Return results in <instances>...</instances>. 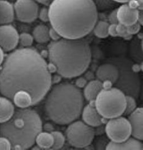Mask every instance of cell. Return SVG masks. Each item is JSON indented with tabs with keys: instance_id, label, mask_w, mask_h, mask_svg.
<instances>
[{
	"instance_id": "22",
	"label": "cell",
	"mask_w": 143,
	"mask_h": 150,
	"mask_svg": "<svg viewBox=\"0 0 143 150\" xmlns=\"http://www.w3.org/2000/svg\"><path fill=\"white\" fill-rule=\"evenodd\" d=\"M35 143L42 149H51L54 143V137L51 133L42 131L36 137Z\"/></svg>"
},
{
	"instance_id": "12",
	"label": "cell",
	"mask_w": 143,
	"mask_h": 150,
	"mask_svg": "<svg viewBox=\"0 0 143 150\" xmlns=\"http://www.w3.org/2000/svg\"><path fill=\"white\" fill-rule=\"evenodd\" d=\"M18 32L10 24L0 25V47L4 51L10 52L19 43Z\"/></svg>"
},
{
	"instance_id": "9",
	"label": "cell",
	"mask_w": 143,
	"mask_h": 150,
	"mask_svg": "<svg viewBox=\"0 0 143 150\" xmlns=\"http://www.w3.org/2000/svg\"><path fill=\"white\" fill-rule=\"evenodd\" d=\"M106 136L112 142H121L131 136V128L128 119L120 116L108 119L105 126Z\"/></svg>"
},
{
	"instance_id": "34",
	"label": "cell",
	"mask_w": 143,
	"mask_h": 150,
	"mask_svg": "<svg viewBox=\"0 0 143 150\" xmlns=\"http://www.w3.org/2000/svg\"><path fill=\"white\" fill-rule=\"evenodd\" d=\"M88 83V81L84 77H79L75 81V86L78 88H84Z\"/></svg>"
},
{
	"instance_id": "29",
	"label": "cell",
	"mask_w": 143,
	"mask_h": 150,
	"mask_svg": "<svg viewBox=\"0 0 143 150\" xmlns=\"http://www.w3.org/2000/svg\"><path fill=\"white\" fill-rule=\"evenodd\" d=\"M116 32L117 37H120L126 40H130L132 38V35H130L127 32L126 27L120 23L116 25Z\"/></svg>"
},
{
	"instance_id": "41",
	"label": "cell",
	"mask_w": 143,
	"mask_h": 150,
	"mask_svg": "<svg viewBox=\"0 0 143 150\" xmlns=\"http://www.w3.org/2000/svg\"><path fill=\"white\" fill-rule=\"evenodd\" d=\"M102 82L103 89H107L111 88L112 87L113 83L109 81H104Z\"/></svg>"
},
{
	"instance_id": "30",
	"label": "cell",
	"mask_w": 143,
	"mask_h": 150,
	"mask_svg": "<svg viewBox=\"0 0 143 150\" xmlns=\"http://www.w3.org/2000/svg\"><path fill=\"white\" fill-rule=\"evenodd\" d=\"M38 18L43 22H48L49 21V9L47 7H43L39 10Z\"/></svg>"
},
{
	"instance_id": "37",
	"label": "cell",
	"mask_w": 143,
	"mask_h": 150,
	"mask_svg": "<svg viewBox=\"0 0 143 150\" xmlns=\"http://www.w3.org/2000/svg\"><path fill=\"white\" fill-rule=\"evenodd\" d=\"M62 76L58 74H55L53 76L51 75V83L52 84H57L60 83L61 81Z\"/></svg>"
},
{
	"instance_id": "44",
	"label": "cell",
	"mask_w": 143,
	"mask_h": 150,
	"mask_svg": "<svg viewBox=\"0 0 143 150\" xmlns=\"http://www.w3.org/2000/svg\"><path fill=\"white\" fill-rule=\"evenodd\" d=\"M5 58V55L3 50L0 47V66L2 65L3 62L4 61Z\"/></svg>"
},
{
	"instance_id": "16",
	"label": "cell",
	"mask_w": 143,
	"mask_h": 150,
	"mask_svg": "<svg viewBox=\"0 0 143 150\" xmlns=\"http://www.w3.org/2000/svg\"><path fill=\"white\" fill-rule=\"evenodd\" d=\"M143 149V143L141 141L134 137H129L126 140L118 143L109 141L106 147V150H142Z\"/></svg>"
},
{
	"instance_id": "25",
	"label": "cell",
	"mask_w": 143,
	"mask_h": 150,
	"mask_svg": "<svg viewBox=\"0 0 143 150\" xmlns=\"http://www.w3.org/2000/svg\"><path fill=\"white\" fill-rule=\"evenodd\" d=\"M98 10L106 11L115 8L116 3L112 0H92Z\"/></svg>"
},
{
	"instance_id": "32",
	"label": "cell",
	"mask_w": 143,
	"mask_h": 150,
	"mask_svg": "<svg viewBox=\"0 0 143 150\" xmlns=\"http://www.w3.org/2000/svg\"><path fill=\"white\" fill-rule=\"evenodd\" d=\"M11 144L10 141L5 137L0 136V150H11Z\"/></svg>"
},
{
	"instance_id": "19",
	"label": "cell",
	"mask_w": 143,
	"mask_h": 150,
	"mask_svg": "<svg viewBox=\"0 0 143 150\" xmlns=\"http://www.w3.org/2000/svg\"><path fill=\"white\" fill-rule=\"evenodd\" d=\"M15 108L11 100L6 97H1L0 101V124L9 120L14 114Z\"/></svg>"
},
{
	"instance_id": "26",
	"label": "cell",
	"mask_w": 143,
	"mask_h": 150,
	"mask_svg": "<svg viewBox=\"0 0 143 150\" xmlns=\"http://www.w3.org/2000/svg\"><path fill=\"white\" fill-rule=\"evenodd\" d=\"M136 107L137 104L135 98L131 96L126 95V107L123 115H129L136 109Z\"/></svg>"
},
{
	"instance_id": "18",
	"label": "cell",
	"mask_w": 143,
	"mask_h": 150,
	"mask_svg": "<svg viewBox=\"0 0 143 150\" xmlns=\"http://www.w3.org/2000/svg\"><path fill=\"white\" fill-rule=\"evenodd\" d=\"M103 89L102 82L98 79H93L87 83L84 88V98L88 102L94 101L97 96Z\"/></svg>"
},
{
	"instance_id": "33",
	"label": "cell",
	"mask_w": 143,
	"mask_h": 150,
	"mask_svg": "<svg viewBox=\"0 0 143 150\" xmlns=\"http://www.w3.org/2000/svg\"><path fill=\"white\" fill-rule=\"evenodd\" d=\"M117 8H115L110 13L108 16V21L109 24H118V21L117 19Z\"/></svg>"
},
{
	"instance_id": "20",
	"label": "cell",
	"mask_w": 143,
	"mask_h": 150,
	"mask_svg": "<svg viewBox=\"0 0 143 150\" xmlns=\"http://www.w3.org/2000/svg\"><path fill=\"white\" fill-rule=\"evenodd\" d=\"M12 100L14 104L19 108H27L33 105L31 96L24 91H19L16 92L13 96Z\"/></svg>"
},
{
	"instance_id": "40",
	"label": "cell",
	"mask_w": 143,
	"mask_h": 150,
	"mask_svg": "<svg viewBox=\"0 0 143 150\" xmlns=\"http://www.w3.org/2000/svg\"><path fill=\"white\" fill-rule=\"evenodd\" d=\"M47 69L49 72L51 74L54 73L55 72H56V70H57L56 66L51 62H49L48 64H47Z\"/></svg>"
},
{
	"instance_id": "3",
	"label": "cell",
	"mask_w": 143,
	"mask_h": 150,
	"mask_svg": "<svg viewBox=\"0 0 143 150\" xmlns=\"http://www.w3.org/2000/svg\"><path fill=\"white\" fill-rule=\"evenodd\" d=\"M49 62L56 67V73L65 78H76L84 73L92 59L88 42L84 38H60L48 46Z\"/></svg>"
},
{
	"instance_id": "36",
	"label": "cell",
	"mask_w": 143,
	"mask_h": 150,
	"mask_svg": "<svg viewBox=\"0 0 143 150\" xmlns=\"http://www.w3.org/2000/svg\"><path fill=\"white\" fill-rule=\"evenodd\" d=\"M116 25L117 24H109L108 29V32L109 35L113 37H117V34L116 32Z\"/></svg>"
},
{
	"instance_id": "13",
	"label": "cell",
	"mask_w": 143,
	"mask_h": 150,
	"mask_svg": "<svg viewBox=\"0 0 143 150\" xmlns=\"http://www.w3.org/2000/svg\"><path fill=\"white\" fill-rule=\"evenodd\" d=\"M81 115L82 121L93 128H95L103 124V118L96 109L94 101L90 102L84 107Z\"/></svg>"
},
{
	"instance_id": "46",
	"label": "cell",
	"mask_w": 143,
	"mask_h": 150,
	"mask_svg": "<svg viewBox=\"0 0 143 150\" xmlns=\"http://www.w3.org/2000/svg\"><path fill=\"white\" fill-rule=\"evenodd\" d=\"M32 150H42V149H41V147H39L38 145L34 146V147H32Z\"/></svg>"
},
{
	"instance_id": "35",
	"label": "cell",
	"mask_w": 143,
	"mask_h": 150,
	"mask_svg": "<svg viewBox=\"0 0 143 150\" xmlns=\"http://www.w3.org/2000/svg\"><path fill=\"white\" fill-rule=\"evenodd\" d=\"M49 36L50 40L51 39L52 41H58L62 38L60 35L58 33V32L52 27L49 29Z\"/></svg>"
},
{
	"instance_id": "45",
	"label": "cell",
	"mask_w": 143,
	"mask_h": 150,
	"mask_svg": "<svg viewBox=\"0 0 143 150\" xmlns=\"http://www.w3.org/2000/svg\"><path fill=\"white\" fill-rule=\"evenodd\" d=\"M116 3H121V4H125L128 3V2L130 1L131 0H112Z\"/></svg>"
},
{
	"instance_id": "43",
	"label": "cell",
	"mask_w": 143,
	"mask_h": 150,
	"mask_svg": "<svg viewBox=\"0 0 143 150\" xmlns=\"http://www.w3.org/2000/svg\"><path fill=\"white\" fill-rule=\"evenodd\" d=\"M38 3H40L44 5L48 6L53 0H35Z\"/></svg>"
},
{
	"instance_id": "2",
	"label": "cell",
	"mask_w": 143,
	"mask_h": 150,
	"mask_svg": "<svg viewBox=\"0 0 143 150\" xmlns=\"http://www.w3.org/2000/svg\"><path fill=\"white\" fill-rule=\"evenodd\" d=\"M48 9L52 28L64 38L85 37L98 21V10L92 0H53Z\"/></svg>"
},
{
	"instance_id": "47",
	"label": "cell",
	"mask_w": 143,
	"mask_h": 150,
	"mask_svg": "<svg viewBox=\"0 0 143 150\" xmlns=\"http://www.w3.org/2000/svg\"><path fill=\"white\" fill-rule=\"evenodd\" d=\"M1 97H0V101H1Z\"/></svg>"
},
{
	"instance_id": "15",
	"label": "cell",
	"mask_w": 143,
	"mask_h": 150,
	"mask_svg": "<svg viewBox=\"0 0 143 150\" xmlns=\"http://www.w3.org/2000/svg\"><path fill=\"white\" fill-rule=\"evenodd\" d=\"M119 75L117 67L112 63L108 62L99 66L96 71V77L97 79L101 82L109 81L113 84L117 82Z\"/></svg>"
},
{
	"instance_id": "1",
	"label": "cell",
	"mask_w": 143,
	"mask_h": 150,
	"mask_svg": "<svg viewBox=\"0 0 143 150\" xmlns=\"http://www.w3.org/2000/svg\"><path fill=\"white\" fill-rule=\"evenodd\" d=\"M0 70V93L10 100L19 91L31 96L33 105L42 101L50 90L51 74L47 63L36 50L22 48L7 55Z\"/></svg>"
},
{
	"instance_id": "5",
	"label": "cell",
	"mask_w": 143,
	"mask_h": 150,
	"mask_svg": "<svg viewBox=\"0 0 143 150\" xmlns=\"http://www.w3.org/2000/svg\"><path fill=\"white\" fill-rule=\"evenodd\" d=\"M42 129V121L35 110L20 108L7 122L0 124V136L10 141L11 149L27 150L34 146L36 137Z\"/></svg>"
},
{
	"instance_id": "31",
	"label": "cell",
	"mask_w": 143,
	"mask_h": 150,
	"mask_svg": "<svg viewBox=\"0 0 143 150\" xmlns=\"http://www.w3.org/2000/svg\"><path fill=\"white\" fill-rule=\"evenodd\" d=\"M141 25H142L140 23H139L138 22H136V23H135L134 24L128 26V27H126L127 32L131 35L137 34L140 30Z\"/></svg>"
},
{
	"instance_id": "4",
	"label": "cell",
	"mask_w": 143,
	"mask_h": 150,
	"mask_svg": "<svg viewBox=\"0 0 143 150\" xmlns=\"http://www.w3.org/2000/svg\"><path fill=\"white\" fill-rule=\"evenodd\" d=\"M84 98L80 89L68 83H59L48 93L44 103L46 115L54 123L64 125L82 114Z\"/></svg>"
},
{
	"instance_id": "14",
	"label": "cell",
	"mask_w": 143,
	"mask_h": 150,
	"mask_svg": "<svg viewBox=\"0 0 143 150\" xmlns=\"http://www.w3.org/2000/svg\"><path fill=\"white\" fill-rule=\"evenodd\" d=\"M128 116V120L131 128V136L140 141H142L143 139V108H136V109Z\"/></svg>"
},
{
	"instance_id": "8",
	"label": "cell",
	"mask_w": 143,
	"mask_h": 150,
	"mask_svg": "<svg viewBox=\"0 0 143 150\" xmlns=\"http://www.w3.org/2000/svg\"><path fill=\"white\" fill-rule=\"evenodd\" d=\"M95 137L94 128L83 121H74L69 124L65 132V138L71 146L83 149L89 146Z\"/></svg>"
},
{
	"instance_id": "17",
	"label": "cell",
	"mask_w": 143,
	"mask_h": 150,
	"mask_svg": "<svg viewBox=\"0 0 143 150\" xmlns=\"http://www.w3.org/2000/svg\"><path fill=\"white\" fill-rule=\"evenodd\" d=\"M14 18V5L8 0H0V25L11 24Z\"/></svg>"
},
{
	"instance_id": "48",
	"label": "cell",
	"mask_w": 143,
	"mask_h": 150,
	"mask_svg": "<svg viewBox=\"0 0 143 150\" xmlns=\"http://www.w3.org/2000/svg\"><path fill=\"white\" fill-rule=\"evenodd\" d=\"M8 1H15V0H8Z\"/></svg>"
},
{
	"instance_id": "27",
	"label": "cell",
	"mask_w": 143,
	"mask_h": 150,
	"mask_svg": "<svg viewBox=\"0 0 143 150\" xmlns=\"http://www.w3.org/2000/svg\"><path fill=\"white\" fill-rule=\"evenodd\" d=\"M34 41L33 35L27 33H22L19 35V43L24 48L30 47Z\"/></svg>"
},
{
	"instance_id": "23",
	"label": "cell",
	"mask_w": 143,
	"mask_h": 150,
	"mask_svg": "<svg viewBox=\"0 0 143 150\" xmlns=\"http://www.w3.org/2000/svg\"><path fill=\"white\" fill-rule=\"evenodd\" d=\"M109 25V23L107 21H97L92 31L98 38H106L109 35L108 32Z\"/></svg>"
},
{
	"instance_id": "24",
	"label": "cell",
	"mask_w": 143,
	"mask_h": 150,
	"mask_svg": "<svg viewBox=\"0 0 143 150\" xmlns=\"http://www.w3.org/2000/svg\"><path fill=\"white\" fill-rule=\"evenodd\" d=\"M51 133L54 137V143L51 149L56 150L62 149L65 143V136L59 131L54 130Z\"/></svg>"
},
{
	"instance_id": "28",
	"label": "cell",
	"mask_w": 143,
	"mask_h": 150,
	"mask_svg": "<svg viewBox=\"0 0 143 150\" xmlns=\"http://www.w3.org/2000/svg\"><path fill=\"white\" fill-rule=\"evenodd\" d=\"M109 138L107 136H98L94 139V146L96 150H104L109 142Z\"/></svg>"
},
{
	"instance_id": "21",
	"label": "cell",
	"mask_w": 143,
	"mask_h": 150,
	"mask_svg": "<svg viewBox=\"0 0 143 150\" xmlns=\"http://www.w3.org/2000/svg\"><path fill=\"white\" fill-rule=\"evenodd\" d=\"M49 29L47 26L39 24L34 28L33 30V37L34 40L39 43H46L50 40Z\"/></svg>"
},
{
	"instance_id": "6",
	"label": "cell",
	"mask_w": 143,
	"mask_h": 150,
	"mask_svg": "<svg viewBox=\"0 0 143 150\" xmlns=\"http://www.w3.org/2000/svg\"><path fill=\"white\" fill-rule=\"evenodd\" d=\"M95 108L103 119L121 116L126 107V95L116 87L102 89L94 101Z\"/></svg>"
},
{
	"instance_id": "38",
	"label": "cell",
	"mask_w": 143,
	"mask_h": 150,
	"mask_svg": "<svg viewBox=\"0 0 143 150\" xmlns=\"http://www.w3.org/2000/svg\"><path fill=\"white\" fill-rule=\"evenodd\" d=\"M94 133L95 136H101L105 133V127L103 126V124L95 127V129H94Z\"/></svg>"
},
{
	"instance_id": "39",
	"label": "cell",
	"mask_w": 143,
	"mask_h": 150,
	"mask_svg": "<svg viewBox=\"0 0 143 150\" xmlns=\"http://www.w3.org/2000/svg\"><path fill=\"white\" fill-rule=\"evenodd\" d=\"M43 129L45 130V132H49V133H51L52 132V131L54 130V128L53 127V125L50 124V123H46L44 126H43Z\"/></svg>"
},
{
	"instance_id": "7",
	"label": "cell",
	"mask_w": 143,
	"mask_h": 150,
	"mask_svg": "<svg viewBox=\"0 0 143 150\" xmlns=\"http://www.w3.org/2000/svg\"><path fill=\"white\" fill-rule=\"evenodd\" d=\"M118 69L119 75L116 82L117 88L125 94L135 98L137 97L140 89V79L137 73L132 71V65L125 59H116L111 62Z\"/></svg>"
},
{
	"instance_id": "10",
	"label": "cell",
	"mask_w": 143,
	"mask_h": 150,
	"mask_svg": "<svg viewBox=\"0 0 143 150\" xmlns=\"http://www.w3.org/2000/svg\"><path fill=\"white\" fill-rule=\"evenodd\" d=\"M15 16L23 23H32L38 18L39 10L35 0H15Z\"/></svg>"
},
{
	"instance_id": "42",
	"label": "cell",
	"mask_w": 143,
	"mask_h": 150,
	"mask_svg": "<svg viewBox=\"0 0 143 150\" xmlns=\"http://www.w3.org/2000/svg\"><path fill=\"white\" fill-rule=\"evenodd\" d=\"M84 78L87 80V81H92L94 79V74L92 72V71H88L86 73Z\"/></svg>"
},
{
	"instance_id": "11",
	"label": "cell",
	"mask_w": 143,
	"mask_h": 150,
	"mask_svg": "<svg viewBox=\"0 0 143 150\" xmlns=\"http://www.w3.org/2000/svg\"><path fill=\"white\" fill-rule=\"evenodd\" d=\"M143 8V0H131L117 8L118 23L128 27L137 22L139 11Z\"/></svg>"
}]
</instances>
